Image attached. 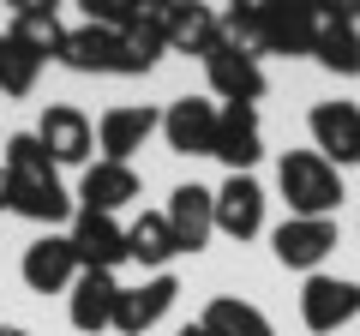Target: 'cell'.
<instances>
[{
  "label": "cell",
  "instance_id": "5bb4252c",
  "mask_svg": "<svg viewBox=\"0 0 360 336\" xmlns=\"http://www.w3.org/2000/svg\"><path fill=\"white\" fill-rule=\"evenodd\" d=\"M150 132H162V115H156V108L120 103V108H108V115L96 120V150H103V162H132Z\"/></svg>",
  "mask_w": 360,
  "mask_h": 336
},
{
  "label": "cell",
  "instance_id": "30bf717a",
  "mask_svg": "<svg viewBox=\"0 0 360 336\" xmlns=\"http://www.w3.org/2000/svg\"><path fill=\"white\" fill-rule=\"evenodd\" d=\"M18 276H25L30 295H66V288L78 283V252H72V240H66V234H37V240L25 246Z\"/></svg>",
  "mask_w": 360,
  "mask_h": 336
},
{
  "label": "cell",
  "instance_id": "4316f807",
  "mask_svg": "<svg viewBox=\"0 0 360 336\" xmlns=\"http://www.w3.org/2000/svg\"><path fill=\"white\" fill-rule=\"evenodd\" d=\"M132 18H139V0H84V25H96V30H127Z\"/></svg>",
  "mask_w": 360,
  "mask_h": 336
},
{
  "label": "cell",
  "instance_id": "603a6c76",
  "mask_svg": "<svg viewBox=\"0 0 360 336\" xmlns=\"http://www.w3.org/2000/svg\"><path fill=\"white\" fill-rule=\"evenodd\" d=\"M162 54H168V37H162V18H156V0H150V6L139 0V18L120 30V60H127V72H120V78L150 72Z\"/></svg>",
  "mask_w": 360,
  "mask_h": 336
},
{
  "label": "cell",
  "instance_id": "83f0119b",
  "mask_svg": "<svg viewBox=\"0 0 360 336\" xmlns=\"http://www.w3.org/2000/svg\"><path fill=\"white\" fill-rule=\"evenodd\" d=\"M174 336H205V324H180V330Z\"/></svg>",
  "mask_w": 360,
  "mask_h": 336
},
{
  "label": "cell",
  "instance_id": "e0dca14e",
  "mask_svg": "<svg viewBox=\"0 0 360 336\" xmlns=\"http://www.w3.org/2000/svg\"><path fill=\"white\" fill-rule=\"evenodd\" d=\"M115 306H120V283L108 271H78V283L66 288V318L84 336L115 330Z\"/></svg>",
  "mask_w": 360,
  "mask_h": 336
},
{
  "label": "cell",
  "instance_id": "cb8c5ba5",
  "mask_svg": "<svg viewBox=\"0 0 360 336\" xmlns=\"http://www.w3.org/2000/svg\"><path fill=\"white\" fill-rule=\"evenodd\" d=\"M127 259L144 264V271H156V276L168 271V259H180V246H174V234H168L162 210H144V217L127 228Z\"/></svg>",
  "mask_w": 360,
  "mask_h": 336
},
{
  "label": "cell",
  "instance_id": "ba28073f",
  "mask_svg": "<svg viewBox=\"0 0 360 336\" xmlns=\"http://www.w3.org/2000/svg\"><path fill=\"white\" fill-rule=\"evenodd\" d=\"M156 18H162L168 54H198L205 60L222 42V13L217 6H193V0H156Z\"/></svg>",
  "mask_w": 360,
  "mask_h": 336
},
{
  "label": "cell",
  "instance_id": "277c9868",
  "mask_svg": "<svg viewBox=\"0 0 360 336\" xmlns=\"http://www.w3.org/2000/svg\"><path fill=\"white\" fill-rule=\"evenodd\" d=\"M312 60L336 78H360V0H342V6H324L319 13Z\"/></svg>",
  "mask_w": 360,
  "mask_h": 336
},
{
  "label": "cell",
  "instance_id": "6da1fadb",
  "mask_svg": "<svg viewBox=\"0 0 360 336\" xmlns=\"http://www.w3.org/2000/svg\"><path fill=\"white\" fill-rule=\"evenodd\" d=\"M0 174H6V210H13V217L37 222V228H54V222L72 217L78 198L60 186V168H54V156L42 150L37 132H13V138H6Z\"/></svg>",
  "mask_w": 360,
  "mask_h": 336
},
{
  "label": "cell",
  "instance_id": "8992f818",
  "mask_svg": "<svg viewBox=\"0 0 360 336\" xmlns=\"http://www.w3.org/2000/svg\"><path fill=\"white\" fill-rule=\"evenodd\" d=\"M37 138H42V150L54 156V168H90V150H96V127H90L84 108H72V103L42 108Z\"/></svg>",
  "mask_w": 360,
  "mask_h": 336
},
{
  "label": "cell",
  "instance_id": "44dd1931",
  "mask_svg": "<svg viewBox=\"0 0 360 336\" xmlns=\"http://www.w3.org/2000/svg\"><path fill=\"white\" fill-rule=\"evenodd\" d=\"M13 30L18 42H25L37 60H60V42H66V25H60V6H49V0H18L13 6Z\"/></svg>",
  "mask_w": 360,
  "mask_h": 336
},
{
  "label": "cell",
  "instance_id": "7c38bea8",
  "mask_svg": "<svg viewBox=\"0 0 360 336\" xmlns=\"http://www.w3.org/2000/svg\"><path fill=\"white\" fill-rule=\"evenodd\" d=\"M307 127H312V150L330 168L360 162V103H312Z\"/></svg>",
  "mask_w": 360,
  "mask_h": 336
},
{
  "label": "cell",
  "instance_id": "ac0fdd59",
  "mask_svg": "<svg viewBox=\"0 0 360 336\" xmlns=\"http://www.w3.org/2000/svg\"><path fill=\"white\" fill-rule=\"evenodd\" d=\"M217 234H229V240L264 234V186L252 174H229L217 186Z\"/></svg>",
  "mask_w": 360,
  "mask_h": 336
},
{
  "label": "cell",
  "instance_id": "d6986e66",
  "mask_svg": "<svg viewBox=\"0 0 360 336\" xmlns=\"http://www.w3.org/2000/svg\"><path fill=\"white\" fill-rule=\"evenodd\" d=\"M319 13L324 6L264 0V54H312V42H319Z\"/></svg>",
  "mask_w": 360,
  "mask_h": 336
},
{
  "label": "cell",
  "instance_id": "d4e9b609",
  "mask_svg": "<svg viewBox=\"0 0 360 336\" xmlns=\"http://www.w3.org/2000/svg\"><path fill=\"white\" fill-rule=\"evenodd\" d=\"M198 324H205V336H276V324H270L252 300H240V295H217Z\"/></svg>",
  "mask_w": 360,
  "mask_h": 336
},
{
  "label": "cell",
  "instance_id": "3957f363",
  "mask_svg": "<svg viewBox=\"0 0 360 336\" xmlns=\"http://www.w3.org/2000/svg\"><path fill=\"white\" fill-rule=\"evenodd\" d=\"M270 252L283 271L319 276V264L336 252V217H283L270 228Z\"/></svg>",
  "mask_w": 360,
  "mask_h": 336
},
{
  "label": "cell",
  "instance_id": "f546056e",
  "mask_svg": "<svg viewBox=\"0 0 360 336\" xmlns=\"http://www.w3.org/2000/svg\"><path fill=\"white\" fill-rule=\"evenodd\" d=\"M0 210H6V174H0Z\"/></svg>",
  "mask_w": 360,
  "mask_h": 336
},
{
  "label": "cell",
  "instance_id": "f1b7e54d",
  "mask_svg": "<svg viewBox=\"0 0 360 336\" xmlns=\"http://www.w3.org/2000/svg\"><path fill=\"white\" fill-rule=\"evenodd\" d=\"M0 336H30V330H25V324H0Z\"/></svg>",
  "mask_w": 360,
  "mask_h": 336
},
{
  "label": "cell",
  "instance_id": "7402d4cb",
  "mask_svg": "<svg viewBox=\"0 0 360 336\" xmlns=\"http://www.w3.org/2000/svg\"><path fill=\"white\" fill-rule=\"evenodd\" d=\"M60 66H72V72H127V60H120V37L115 30H96V25H78L66 30L60 42Z\"/></svg>",
  "mask_w": 360,
  "mask_h": 336
},
{
  "label": "cell",
  "instance_id": "8fae6325",
  "mask_svg": "<svg viewBox=\"0 0 360 336\" xmlns=\"http://www.w3.org/2000/svg\"><path fill=\"white\" fill-rule=\"evenodd\" d=\"M66 240H72V252H78V271H108L115 276L120 264H127V228H120L115 217L78 210L72 228H66Z\"/></svg>",
  "mask_w": 360,
  "mask_h": 336
},
{
  "label": "cell",
  "instance_id": "ffe728a7",
  "mask_svg": "<svg viewBox=\"0 0 360 336\" xmlns=\"http://www.w3.org/2000/svg\"><path fill=\"white\" fill-rule=\"evenodd\" d=\"M139 198V174H132V162H96L78 174V210H96V217H115L120 205H132Z\"/></svg>",
  "mask_w": 360,
  "mask_h": 336
},
{
  "label": "cell",
  "instance_id": "7a4b0ae2",
  "mask_svg": "<svg viewBox=\"0 0 360 336\" xmlns=\"http://www.w3.org/2000/svg\"><path fill=\"white\" fill-rule=\"evenodd\" d=\"M276 193L288 217H336L342 210V168H330L319 150H288L276 162Z\"/></svg>",
  "mask_w": 360,
  "mask_h": 336
},
{
  "label": "cell",
  "instance_id": "484cf974",
  "mask_svg": "<svg viewBox=\"0 0 360 336\" xmlns=\"http://www.w3.org/2000/svg\"><path fill=\"white\" fill-rule=\"evenodd\" d=\"M42 78V60L13 37V30H0V96H30Z\"/></svg>",
  "mask_w": 360,
  "mask_h": 336
},
{
  "label": "cell",
  "instance_id": "52a82bcc",
  "mask_svg": "<svg viewBox=\"0 0 360 336\" xmlns=\"http://www.w3.org/2000/svg\"><path fill=\"white\" fill-rule=\"evenodd\" d=\"M348 318H360V288L348 276H324V271L307 276V288H300V324L312 336H330Z\"/></svg>",
  "mask_w": 360,
  "mask_h": 336
},
{
  "label": "cell",
  "instance_id": "2e32d148",
  "mask_svg": "<svg viewBox=\"0 0 360 336\" xmlns=\"http://www.w3.org/2000/svg\"><path fill=\"white\" fill-rule=\"evenodd\" d=\"M180 300V283L174 276H144L139 288H120V306H115V330L120 336H144V330H156V324L168 318V306Z\"/></svg>",
  "mask_w": 360,
  "mask_h": 336
},
{
  "label": "cell",
  "instance_id": "9c48e42d",
  "mask_svg": "<svg viewBox=\"0 0 360 336\" xmlns=\"http://www.w3.org/2000/svg\"><path fill=\"white\" fill-rule=\"evenodd\" d=\"M162 217H168V234H174L180 252H205L210 234H217V193L198 186V181H186V186L168 193V210H162Z\"/></svg>",
  "mask_w": 360,
  "mask_h": 336
},
{
  "label": "cell",
  "instance_id": "4fadbf2b",
  "mask_svg": "<svg viewBox=\"0 0 360 336\" xmlns=\"http://www.w3.org/2000/svg\"><path fill=\"white\" fill-rule=\"evenodd\" d=\"M229 174H252V162L264 156V120L258 108H217V144H210Z\"/></svg>",
  "mask_w": 360,
  "mask_h": 336
},
{
  "label": "cell",
  "instance_id": "5b68a950",
  "mask_svg": "<svg viewBox=\"0 0 360 336\" xmlns=\"http://www.w3.org/2000/svg\"><path fill=\"white\" fill-rule=\"evenodd\" d=\"M205 78H210V96H222V108H258V96H264V66L240 54L234 42H217L205 54Z\"/></svg>",
  "mask_w": 360,
  "mask_h": 336
},
{
  "label": "cell",
  "instance_id": "9a60e30c",
  "mask_svg": "<svg viewBox=\"0 0 360 336\" xmlns=\"http://www.w3.org/2000/svg\"><path fill=\"white\" fill-rule=\"evenodd\" d=\"M162 138H168L174 156H210V144H217V103H205V96H174L162 108Z\"/></svg>",
  "mask_w": 360,
  "mask_h": 336
}]
</instances>
